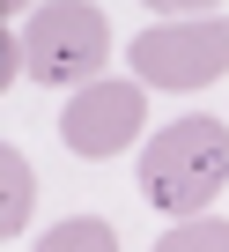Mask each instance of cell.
<instances>
[{"label":"cell","mask_w":229,"mask_h":252,"mask_svg":"<svg viewBox=\"0 0 229 252\" xmlns=\"http://www.w3.org/2000/svg\"><path fill=\"white\" fill-rule=\"evenodd\" d=\"M30 200H37V178H30V156L8 141L0 149V237L30 230Z\"/></svg>","instance_id":"5"},{"label":"cell","mask_w":229,"mask_h":252,"mask_svg":"<svg viewBox=\"0 0 229 252\" xmlns=\"http://www.w3.org/2000/svg\"><path fill=\"white\" fill-rule=\"evenodd\" d=\"M229 186V126L192 111V119H170L163 134L141 149V200L170 222H192L207 215V200Z\"/></svg>","instance_id":"1"},{"label":"cell","mask_w":229,"mask_h":252,"mask_svg":"<svg viewBox=\"0 0 229 252\" xmlns=\"http://www.w3.org/2000/svg\"><path fill=\"white\" fill-rule=\"evenodd\" d=\"M163 23H185V15H222V0H148Z\"/></svg>","instance_id":"8"},{"label":"cell","mask_w":229,"mask_h":252,"mask_svg":"<svg viewBox=\"0 0 229 252\" xmlns=\"http://www.w3.org/2000/svg\"><path fill=\"white\" fill-rule=\"evenodd\" d=\"M133 82L141 89H207L229 74V15H185V23H148L133 45Z\"/></svg>","instance_id":"3"},{"label":"cell","mask_w":229,"mask_h":252,"mask_svg":"<svg viewBox=\"0 0 229 252\" xmlns=\"http://www.w3.org/2000/svg\"><path fill=\"white\" fill-rule=\"evenodd\" d=\"M155 252H229V222H214V215L170 222V230L155 237Z\"/></svg>","instance_id":"7"},{"label":"cell","mask_w":229,"mask_h":252,"mask_svg":"<svg viewBox=\"0 0 229 252\" xmlns=\"http://www.w3.org/2000/svg\"><path fill=\"white\" fill-rule=\"evenodd\" d=\"M141 126H148V89L103 74V82H89V89L67 96V111H59V141H67L74 156H89V163H111L119 149L141 141Z\"/></svg>","instance_id":"4"},{"label":"cell","mask_w":229,"mask_h":252,"mask_svg":"<svg viewBox=\"0 0 229 252\" xmlns=\"http://www.w3.org/2000/svg\"><path fill=\"white\" fill-rule=\"evenodd\" d=\"M0 8H8V15H30V0H0Z\"/></svg>","instance_id":"10"},{"label":"cell","mask_w":229,"mask_h":252,"mask_svg":"<svg viewBox=\"0 0 229 252\" xmlns=\"http://www.w3.org/2000/svg\"><path fill=\"white\" fill-rule=\"evenodd\" d=\"M30 74V60H23V30H8L0 37V82H23Z\"/></svg>","instance_id":"9"},{"label":"cell","mask_w":229,"mask_h":252,"mask_svg":"<svg viewBox=\"0 0 229 252\" xmlns=\"http://www.w3.org/2000/svg\"><path fill=\"white\" fill-rule=\"evenodd\" d=\"M30 252H119V230H111L103 215H67V222H52Z\"/></svg>","instance_id":"6"},{"label":"cell","mask_w":229,"mask_h":252,"mask_svg":"<svg viewBox=\"0 0 229 252\" xmlns=\"http://www.w3.org/2000/svg\"><path fill=\"white\" fill-rule=\"evenodd\" d=\"M23 60L45 89H89V82H103L111 23L89 0H45V8L23 15Z\"/></svg>","instance_id":"2"}]
</instances>
